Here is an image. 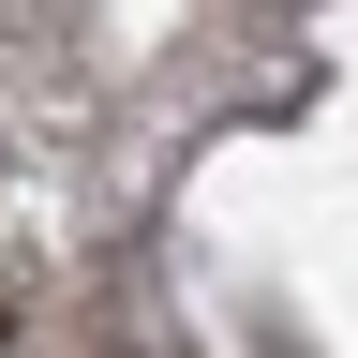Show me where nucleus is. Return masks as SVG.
<instances>
[{
    "instance_id": "1",
    "label": "nucleus",
    "mask_w": 358,
    "mask_h": 358,
    "mask_svg": "<svg viewBox=\"0 0 358 358\" xmlns=\"http://www.w3.org/2000/svg\"><path fill=\"white\" fill-rule=\"evenodd\" d=\"M0 329H15V299H0Z\"/></svg>"
}]
</instances>
